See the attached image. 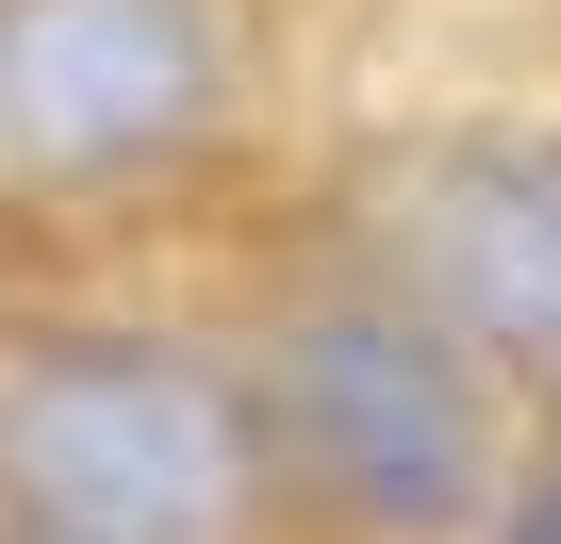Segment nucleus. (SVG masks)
Listing matches in <instances>:
<instances>
[{"instance_id": "4", "label": "nucleus", "mask_w": 561, "mask_h": 544, "mask_svg": "<svg viewBox=\"0 0 561 544\" xmlns=\"http://www.w3.org/2000/svg\"><path fill=\"white\" fill-rule=\"evenodd\" d=\"M413 281L446 331L561 363V132H479L413 182Z\"/></svg>"}, {"instance_id": "1", "label": "nucleus", "mask_w": 561, "mask_h": 544, "mask_svg": "<svg viewBox=\"0 0 561 544\" xmlns=\"http://www.w3.org/2000/svg\"><path fill=\"white\" fill-rule=\"evenodd\" d=\"M0 528L18 544H231L248 528V396L133 331L0 363Z\"/></svg>"}, {"instance_id": "5", "label": "nucleus", "mask_w": 561, "mask_h": 544, "mask_svg": "<svg viewBox=\"0 0 561 544\" xmlns=\"http://www.w3.org/2000/svg\"><path fill=\"white\" fill-rule=\"evenodd\" d=\"M495 544H561V478H528V511H512Z\"/></svg>"}, {"instance_id": "6", "label": "nucleus", "mask_w": 561, "mask_h": 544, "mask_svg": "<svg viewBox=\"0 0 561 544\" xmlns=\"http://www.w3.org/2000/svg\"><path fill=\"white\" fill-rule=\"evenodd\" d=\"M0 544H18V528H0Z\"/></svg>"}, {"instance_id": "2", "label": "nucleus", "mask_w": 561, "mask_h": 544, "mask_svg": "<svg viewBox=\"0 0 561 544\" xmlns=\"http://www.w3.org/2000/svg\"><path fill=\"white\" fill-rule=\"evenodd\" d=\"M280 462H298L347 528L446 544L479 511V396L430 314H314L280 347Z\"/></svg>"}, {"instance_id": "3", "label": "nucleus", "mask_w": 561, "mask_h": 544, "mask_svg": "<svg viewBox=\"0 0 561 544\" xmlns=\"http://www.w3.org/2000/svg\"><path fill=\"white\" fill-rule=\"evenodd\" d=\"M198 116H215L198 0H0V165L116 182V165H165Z\"/></svg>"}]
</instances>
